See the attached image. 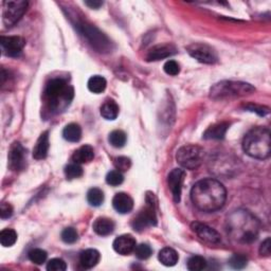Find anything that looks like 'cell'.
Here are the masks:
<instances>
[{
    "label": "cell",
    "mask_w": 271,
    "mask_h": 271,
    "mask_svg": "<svg viewBox=\"0 0 271 271\" xmlns=\"http://www.w3.org/2000/svg\"><path fill=\"white\" fill-rule=\"evenodd\" d=\"M88 89L93 93H101L105 90L107 82L100 75H93L88 81Z\"/></svg>",
    "instance_id": "cell-26"
},
{
    "label": "cell",
    "mask_w": 271,
    "mask_h": 271,
    "mask_svg": "<svg viewBox=\"0 0 271 271\" xmlns=\"http://www.w3.org/2000/svg\"><path fill=\"white\" fill-rule=\"evenodd\" d=\"M245 153L255 159L264 160L271 155V134L265 127H255L249 132L243 141Z\"/></svg>",
    "instance_id": "cell-4"
},
{
    "label": "cell",
    "mask_w": 271,
    "mask_h": 271,
    "mask_svg": "<svg viewBox=\"0 0 271 271\" xmlns=\"http://www.w3.org/2000/svg\"><path fill=\"white\" fill-rule=\"evenodd\" d=\"M73 88L63 79H53L46 85L44 97L48 108L53 114H60L66 110L73 100Z\"/></svg>",
    "instance_id": "cell-3"
},
{
    "label": "cell",
    "mask_w": 271,
    "mask_h": 271,
    "mask_svg": "<svg viewBox=\"0 0 271 271\" xmlns=\"http://www.w3.org/2000/svg\"><path fill=\"white\" fill-rule=\"evenodd\" d=\"M100 261V253L95 249H87L80 254V264L85 269L93 268Z\"/></svg>",
    "instance_id": "cell-20"
},
{
    "label": "cell",
    "mask_w": 271,
    "mask_h": 271,
    "mask_svg": "<svg viewBox=\"0 0 271 271\" xmlns=\"http://www.w3.org/2000/svg\"><path fill=\"white\" fill-rule=\"evenodd\" d=\"M119 115V106L114 100H106L101 106V116L106 120H115Z\"/></svg>",
    "instance_id": "cell-24"
},
{
    "label": "cell",
    "mask_w": 271,
    "mask_h": 271,
    "mask_svg": "<svg viewBox=\"0 0 271 271\" xmlns=\"http://www.w3.org/2000/svg\"><path fill=\"white\" fill-rule=\"evenodd\" d=\"M258 229V221L248 211L238 210L228 218V233L240 243H253L257 238Z\"/></svg>",
    "instance_id": "cell-2"
},
{
    "label": "cell",
    "mask_w": 271,
    "mask_h": 271,
    "mask_svg": "<svg viewBox=\"0 0 271 271\" xmlns=\"http://www.w3.org/2000/svg\"><path fill=\"white\" fill-rule=\"evenodd\" d=\"M245 110L249 111V112H253L256 113L259 116H266L269 114V108L267 107H263V106H258V105H254V104H248L245 106Z\"/></svg>",
    "instance_id": "cell-40"
},
{
    "label": "cell",
    "mask_w": 271,
    "mask_h": 271,
    "mask_svg": "<svg viewBox=\"0 0 271 271\" xmlns=\"http://www.w3.org/2000/svg\"><path fill=\"white\" fill-rule=\"evenodd\" d=\"M255 89L253 86L244 82H234V81H223L215 84L210 90V96L214 100H223L228 97L243 96L250 94Z\"/></svg>",
    "instance_id": "cell-5"
},
{
    "label": "cell",
    "mask_w": 271,
    "mask_h": 271,
    "mask_svg": "<svg viewBox=\"0 0 271 271\" xmlns=\"http://www.w3.org/2000/svg\"><path fill=\"white\" fill-rule=\"evenodd\" d=\"M164 69H165V72L169 75H172V77H175V75H177L179 72H180V66L179 64L175 61H168L165 66H164Z\"/></svg>",
    "instance_id": "cell-39"
},
{
    "label": "cell",
    "mask_w": 271,
    "mask_h": 271,
    "mask_svg": "<svg viewBox=\"0 0 271 271\" xmlns=\"http://www.w3.org/2000/svg\"><path fill=\"white\" fill-rule=\"evenodd\" d=\"M204 151L198 145H184L180 147L176 154V160L179 166L186 170H196L203 161Z\"/></svg>",
    "instance_id": "cell-8"
},
{
    "label": "cell",
    "mask_w": 271,
    "mask_h": 271,
    "mask_svg": "<svg viewBox=\"0 0 271 271\" xmlns=\"http://www.w3.org/2000/svg\"><path fill=\"white\" fill-rule=\"evenodd\" d=\"M67 269V264L62 258H52L47 265L49 271H65Z\"/></svg>",
    "instance_id": "cell-37"
},
{
    "label": "cell",
    "mask_w": 271,
    "mask_h": 271,
    "mask_svg": "<svg viewBox=\"0 0 271 271\" xmlns=\"http://www.w3.org/2000/svg\"><path fill=\"white\" fill-rule=\"evenodd\" d=\"M63 136L69 142H79L82 138V128L79 124H68L64 128Z\"/></svg>",
    "instance_id": "cell-25"
},
{
    "label": "cell",
    "mask_w": 271,
    "mask_h": 271,
    "mask_svg": "<svg viewBox=\"0 0 271 271\" xmlns=\"http://www.w3.org/2000/svg\"><path fill=\"white\" fill-rule=\"evenodd\" d=\"M113 205L118 213L126 214L133 210L134 200L126 193H118L113 199Z\"/></svg>",
    "instance_id": "cell-16"
},
{
    "label": "cell",
    "mask_w": 271,
    "mask_h": 271,
    "mask_svg": "<svg viewBox=\"0 0 271 271\" xmlns=\"http://www.w3.org/2000/svg\"><path fill=\"white\" fill-rule=\"evenodd\" d=\"M207 268V261L200 255L192 256L188 261V269L191 271H200Z\"/></svg>",
    "instance_id": "cell-30"
},
{
    "label": "cell",
    "mask_w": 271,
    "mask_h": 271,
    "mask_svg": "<svg viewBox=\"0 0 271 271\" xmlns=\"http://www.w3.org/2000/svg\"><path fill=\"white\" fill-rule=\"evenodd\" d=\"M228 128H229V124L223 122L218 123L210 126L207 131L203 134V139L205 140H221L224 139Z\"/></svg>",
    "instance_id": "cell-21"
},
{
    "label": "cell",
    "mask_w": 271,
    "mask_h": 271,
    "mask_svg": "<svg viewBox=\"0 0 271 271\" xmlns=\"http://www.w3.org/2000/svg\"><path fill=\"white\" fill-rule=\"evenodd\" d=\"M3 53L10 58H17L21 54L26 40L20 36H2L0 38Z\"/></svg>",
    "instance_id": "cell-10"
},
{
    "label": "cell",
    "mask_w": 271,
    "mask_h": 271,
    "mask_svg": "<svg viewBox=\"0 0 271 271\" xmlns=\"http://www.w3.org/2000/svg\"><path fill=\"white\" fill-rule=\"evenodd\" d=\"M176 53V49L174 46L172 45H158L151 48L147 56L146 59L147 61L151 62V61H160L164 59H168L172 56H174Z\"/></svg>",
    "instance_id": "cell-17"
},
{
    "label": "cell",
    "mask_w": 271,
    "mask_h": 271,
    "mask_svg": "<svg viewBox=\"0 0 271 271\" xmlns=\"http://www.w3.org/2000/svg\"><path fill=\"white\" fill-rule=\"evenodd\" d=\"M134 252L139 259H147L151 255V248L147 244H140L136 246Z\"/></svg>",
    "instance_id": "cell-36"
},
{
    "label": "cell",
    "mask_w": 271,
    "mask_h": 271,
    "mask_svg": "<svg viewBox=\"0 0 271 271\" xmlns=\"http://www.w3.org/2000/svg\"><path fill=\"white\" fill-rule=\"evenodd\" d=\"M61 236L63 242L66 244H74L79 238V234L74 228H66V229H64Z\"/></svg>",
    "instance_id": "cell-34"
},
{
    "label": "cell",
    "mask_w": 271,
    "mask_h": 271,
    "mask_svg": "<svg viewBox=\"0 0 271 271\" xmlns=\"http://www.w3.org/2000/svg\"><path fill=\"white\" fill-rule=\"evenodd\" d=\"M108 141L110 143L117 148H121L125 145L126 143V135L123 131H120V129H117V131H114L111 133L110 138H108Z\"/></svg>",
    "instance_id": "cell-27"
},
{
    "label": "cell",
    "mask_w": 271,
    "mask_h": 271,
    "mask_svg": "<svg viewBox=\"0 0 271 271\" xmlns=\"http://www.w3.org/2000/svg\"><path fill=\"white\" fill-rule=\"evenodd\" d=\"M184 177H186V173L182 169H174L168 176L169 188L172 192L173 199L176 203H178L181 198V190Z\"/></svg>",
    "instance_id": "cell-14"
},
{
    "label": "cell",
    "mask_w": 271,
    "mask_h": 271,
    "mask_svg": "<svg viewBox=\"0 0 271 271\" xmlns=\"http://www.w3.org/2000/svg\"><path fill=\"white\" fill-rule=\"evenodd\" d=\"M87 200L93 207H99L104 201V193L97 188L90 189L87 193Z\"/></svg>",
    "instance_id": "cell-29"
},
{
    "label": "cell",
    "mask_w": 271,
    "mask_h": 271,
    "mask_svg": "<svg viewBox=\"0 0 271 271\" xmlns=\"http://www.w3.org/2000/svg\"><path fill=\"white\" fill-rule=\"evenodd\" d=\"M77 28L96 51L106 53L113 50V42L110 40V38L93 25L87 23V21L81 20L77 24Z\"/></svg>",
    "instance_id": "cell-6"
},
{
    "label": "cell",
    "mask_w": 271,
    "mask_h": 271,
    "mask_svg": "<svg viewBox=\"0 0 271 271\" xmlns=\"http://www.w3.org/2000/svg\"><path fill=\"white\" fill-rule=\"evenodd\" d=\"M123 180H124V177L122 175V173L117 170L111 171L106 176V182L113 187L120 186V184L123 182Z\"/></svg>",
    "instance_id": "cell-33"
},
{
    "label": "cell",
    "mask_w": 271,
    "mask_h": 271,
    "mask_svg": "<svg viewBox=\"0 0 271 271\" xmlns=\"http://www.w3.org/2000/svg\"><path fill=\"white\" fill-rule=\"evenodd\" d=\"M188 52L192 58L202 64H214L218 62L215 51L207 45L193 44L188 47Z\"/></svg>",
    "instance_id": "cell-11"
},
{
    "label": "cell",
    "mask_w": 271,
    "mask_h": 271,
    "mask_svg": "<svg viewBox=\"0 0 271 271\" xmlns=\"http://www.w3.org/2000/svg\"><path fill=\"white\" fill-rule=\"evenodd\" d=\"M17 241V233L12 229H5L0 232V243L4 247L13 246Z\"/></svg>",
    "instance_id": "cell-28"
},
{
    "label": "cell",
    "mask_w": 271,
    "mask_h": 271,
    "mask_svg": "<svg viewBox=\"0 0 271 271\" xmlns=\"http://www.w3.org/2000/svg\"><path fill=\"white\" fill-rule=\"evenodd\" d=\"M115 251L121 255L131 254L136 248V240L131 234H123L117 237L114 244Z\"/></svg>",
    "instance_id": "cell-15"
},
{
    "label": "cell",
    "mask_w": 271,
    "mask_h": 271,
    "mask_svg": "<svg viewBox=\"0 0 271 271\" xmlns=\"http://www.w3.org/2000/svg\"><path fill=\"white\" fill-rule=\"evenodd\" d=\"M85 5L88 6L90 9H99L103 6V3L97 2V0H89V2H86Z\"/></svg>",
    "instance_id": "cell-43"
},
{
    "label": "cell",
    "mask_w": 271,
    "mask_h": 271,
    "mask_svg": "<svg viewBox=\"0 0 271 271\" xmlns=\"http://www.w3.org/2000/svg\"><path fill=\"white\" fill-rule=\"evenodd\" d=\"M132 225L136 231H142L147 227L157 225V199L155 194L147 193L145 207L137 214Z\"/></svg>",
    "instance_id": "cell-7"
},
{
    "label": "cell",
    "mask_w": 271,
    "mask_h": 271,
    "mask_svg": "<svg viewBox=\"0 0 271 271\" xmlns=\"http://www.w3.org/2000/svg\"><path fill=\"white\" fill-rule=\"evenodd\" d=\"M259 253L262 256H270L271 253V240L270 237H267L259 247Z\"/></svg>",
    "instance_id": "cell-42"
},
{
    "label": "cell",
    "mask_w": 271,
    "mask_h": 271,
    "mask_svg": "<svg viewBox=\"0 0 271 271\" xmlns=\"http://www.w3.org/2000/svg\"><path fill=\"white\" fill-rule=\"evenodd\" d=\"M92 229L97 235H101V236L110 235L115 230V223L110 219L99 218V219H96L95 222L93 223Z\"/></svg>",
    "instance_id": "cell-19"
},
{
    "label": "cell",
    "mask_w": 271,
    "mask_h": 271,
    "mask_svg": "<svg viewBox=\"0 0 271 271\" xmlns=\"http://www.w3.org/2000/svg\"><path fill=\"white\" fill-rule=\"evenodd\" d=\"M114 165L117 171L122 173V172H126L129 170V168H131L132 166V161L127 157H118L115 159Z\"/></svg>",
    "instance_id": "cell-38"
},
{
    "label": "cell",
    "mask_w": 271,
    "mask_h": 271,
    "mask_svg": "<svg viewBox=\"0 0 271 271\" xmlns=\"http://www.w3.org/2000/svg\"><path fill=\"white\" fill-rule=\"evenodd\" d=\"M49 151V133L45 132L42 133L33 149V158L36 160L45 159L48 155Z\"/></svg>",
    "instance_id": "cell-18"
},
{
    "label": "cell",
    "mask_w": 271,
    "mask_h": 271,
    "mask_svg": "<svg viewBox=\"0 0 271 271\" xmlns=\"http://www.w3.org/2000/svg\"><path fill=\"white\" fill-rule=\"evenodd\" d=\"M247 264L248 258L243 254H233L229 259V265L234 269H243Z\"/></svg>",
    "instance_id": "cell-35"
},
{
    "label": "cell",
    "mask_w": 271,
    "mask_h": 271,
    "mask_svg": "<svg viewBox=\"0 0 271 271\" xmlns=\"http://www.w3.org/2000/svg\"><path fill=\"white\" fill-rule=\"evenodd\" d=\"M191 199L195 207L203 212H214L224 207L227 191L223 184L213 178L199 180L191 191Z\"/></svg>",
    "instance_id": "cell-1"
},
{
    "label": "cell",
    "mask_w": 271,
    "mask_h": 271,
    "mask_svg": "<svg viewBox=\"0 0 271 271\" xmlns=\"http://www.w3.org/2000/svg\"><path fill=\"white\" fill-rule=\"evenodd\" d=\"M47 252L45 250H42V249L36 248L33 249V250H31L29 252V258L32 263H34L36 265H41L46 262L47 259Z\"/></svg>",
    "instance_id": "cell-31"
},
{
    "label": "cell",
    "mask_w": 271,
    "mask_h": 271,
    "mask_svg": "<svg viewBox=\"0 0 271 271\" xmlns=\"http://www.w3.org/2000/svg\"><path fill=\"white\" fill-rule=\"evenodd\" d=\"M9 168L13 171H21L26 167V150L19 142H14L9 151Z\"/></svg>",
    "instance_id": "cell-13"
},
{
    "label": "cell",
    "mask_w": 271,
    "mask_h": 271,
    "mask_svg": "<svg viewBox=\"0 0 271 271\" xmlns=\"http://www.w3.org/2000/svg\"><path fill=\"white\" fill-rule=\"evenodd\" d=\"M158 258L162 265H165L167 267H172L177 264L179 256L174 249L167 247L162 249V250L159 252Z\"/></svg>",
    "instance_id": "cell-23"
},
{
    "label": "cell",
    "mask_w": 271,
    "mask_h": 271,
    "mask_svg": "<svg viewBox=\"0 0 271 271\" xmlns=\"http://www.w3.org/2000/svg\"><path fill=\"white\" fill-rule=\"evenodd\" d=\"M13 215V208L12 205L7 202H3L0 205V218L3 220L10 219Z\"/></svg>",
    "instance_id": "cell-41"
},
{
    "label": "cell",
    "mask_w": 271,
    "mask_h": 271,
    "mask_svg": "<svg viewBox=\"0 0 271 271\" xmlns=\"http://www.w3.org/2000/svg\"><path fill=\"white\" fill-rule=\"evenodd\" d=\"M28 9L25 0H10L4 3L3 20L7 27H12L21 19Z\"/></svg>",
    "instance_id": "cell-9"
},
{
    "label": "cell",
    "mask_w": 271,
    "mask_h": 271,
    "mask_svg": "<svg viewBox=\"0 0 271 271\" xmlns=\"http://www.w3.org/2000/svg\"><path fill=\"white\" fill-rule=\"evenodd\" d=\"M65 175L69 180L80 178L83 175V169L79 164H74L73 162V164H70L65 168Z\"/></svg>",
    "instance_id": "cell-32"
},
{
    "label": "cell",
    "mask_w": 271,
    "mask_h": 271,
    "mask_svg": "<svg viewBox=\"0 0 271 271\" xmlns=\"http://www.w3.org/2000/svg\"><path fill=\"white\" fill-rule=\"evenodd\" d=\"M193 232L197 234V236L204 243L210 245H216L222 242L221 234L216 231L213 228L209 227L205 224H201L198 222H195L191 225Z\"/></svg>",
    "instance_id": "cell-12"
},
{
    "label": "cell",
    "mask_w": 271,
    "mask_h": 271,
    "mask_svg": "<svg viewBox=\"0 0 271 271\" xmlns=\"http://www.w3.org/2000/svg\"><path fill=\"white\" fill-rule=\"evenodd\" d=\"M94 157V150L90 145H83L77 149L72 155V161L74 164H87Z\"/></svg>",
    "instance_id": "cell-22"
}]
</instances>
